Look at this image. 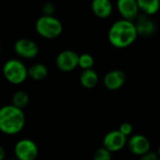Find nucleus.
Returning a JSON list of instances; mask_svg holds the SVG:
<instances>
[{
	"label": "nucleus",
	"instance_id": "f257e3e1",
	"mask_svg": "<svg viewBox=\"0 0 160 160\" xmlns=\"http://www.w3.org/2000/svg\"><path fill=\"white\" fill-rule=\"evenodd\" d=\"M138 33L134 22L126 20H119L115 22L109 28L108 41L110 44L116 48H126L136 41Z\"/></svg>",
	"mask_w": 160,
	"mask_h": 160
},
{
	"label": "nucleus",
	"instance_id": "f03ea898",
	"mask_svg": "<svg viewBox=\"0 0 160 160\" xmlns=\"http://www.w3.org/2000/svg\"><path fill=\"white\" fill-rule=\"evenodd\" d=\"M26 124V116L23 109L12 105H7L0 108V131L6 135L20 133Z\"/></svg>",
	"mask_w": 160,
	"mask_h": 160
},
{
	"label": "nucleus",
	"instance_id": "7ed1b4c3",
	"mask_svg": "<svg viewBox=\"0 0 160 160\" xmlns=\"http://www.w3.org/2000/svg\"><path fill=\"white\" fill-rule=\"evenodd\" d=\"M3 75L8 82L13 85L24 83L28 76V68L19 59L12 58L7 60L3 65Z\"/></svg>",
	"mask_w": 160,
	"mask_h": 160
},
{
	"label": "nucleus",
	"instance_id": "20e7f679",
	"mask_svg": "<svg viewBox=\"0 0 160 160\" xmlns=\"http://www.w3.org/2000/svg\"><path fill=\"white\" fill-rule=\"evenodd\" d=\"M35 28L41 37L48 40L58 38L63 30L61 22L56 17L48 15L41 16L36 22Z\"/></svg>",
	"mask_w": 160,
	"mask_h": 160
},
{
	"label": "nucleus",
	"instance_id": "39448f33",
	"mask_svg": "<svg viewBox=\"0 0 160 160\" xmlns=\"http://www.w3.org/2000/svg\"><path fill=\"white\" fill-rule=\"evenodd\" d=\"M14 153L15 158L18 160H36L39 154V148L33 140L23 138L16 142Z\"/></svg>",
	"mask_w": 160,
	"mask_h": 160
},
{
	"label": "nucleus",
	"instance_id": "423d86ee",
	"mask_svg": "<svg viewBox=\"0 0 160 160\" xmlns=\"http://www.w3.org/2000/svg\"><path fill=\"white\" fill-rule=\"evenodd\" d=\"M78 54L72 50L60 52L56 58V65L61 72H69L78 67Z\"/></svg>",
	"mask_w": 160,
	"mask_h": 160
},
{
	"label": "nucleus",
	"instance_id": "0eeeda50",
	"mask_svg": "<svg viewBox=\"0 0 160 160\" xmlns=\"http://www.w3.org/2000/svg\"><path fill=\"white\" fill-rule=\"evenodd\" d=\"M127 143V138L123 136L119 130H112L108 132L103 139V147L110 152L121 151Z\"/></svg>",
	"mask_w": 160,
	"mask_h": 160
},
{
	"label": "nucleus",
	"instance_id": "6e6552de",
	"mask_svg": "<svg viewBox=\"0 0 160 160\" xmlns=\"http://www.w3.org/2000/svg\"><path fill=\"white\" fill-rule=\"evenodd\" d=\"M13 48L19 57L27 59L34 58L39 54V47L37 43L29 39H19L15 42Z\"/></svg>",
	"mask_w": 160,
	"mask_h": 160
},
{
	"label": "nucleus",
	"instance_id": "1a4fd4ad",
	"mask_svg": "<svg viewBox=\"0 0 160 160\" xmlns=\"http://www.w3.org/2000/svg\"><path fill=\"white\" fill-rule=\"evenodd\" d=\"M127 146L129 151L136 155L141 156L148 152H150L151 149V143L147 137L144 135L137 134L130 137L129 140L127 141Z\"/></svg>",
	"mask_w": 160,
	"mask_h": 160
},
{
	"label": "nucleus",
	"instance_id": "9d476101",
	"mask_svg": "<svg viewBox=\"0 0 160 160\" xmlns=\"http://www.w3.org/2000/svg\"><path fill=\"white\" fill-rule=\"evenodd\" d=\"M126 81V74L122 70H112L104 77V86L109 91L121 89Z\"/></svg>",
	"mask_w": 160,
	"mask_h": 160
},
{
	"label": "nucleus",
	"instance_id": "9b49d317",
	"mask_svg": "<svg viewBox=\"0 0 160 160\" xmlns=\"http://www.w3.org/2000/svg\"><path fill=\"white\" fill-rule=\"evenodd\" d=\"M117 8L123 20L133 22L138 16V7L136 0H118Z\"/></svg>",
	"mask_w": 160,
	"mask_h": 160
},
{
	"label": "nucleus",
	"instance_id": "f8f14e48",
	"mask_svg": "<svg viewBox=\"0 0 160 160\" xmlns=\"http://www.w3.org/2000/svg\"><path fill=\"white\" fill-rule=\"evenodd\" d=\"M136 23H134L138 36L141 37H150L155 32V24L145 14H138L136 18Z\"/></svg>",
	"mask_w": 160,
	"mask_h": 160
},
{
	"label": "nucleus",
	"instance_id": "ddd939ff",
	"mask_svg": "<svg viewBox=\"0 0 160 160\" xmlns=\"http://www.w3.org/2000/svg\"><path fill=\"white\" fill-rule=\"evenodd\" d=\"M92 10L97 17L105 19L112 13V4L110 0H92Z\"/></svg>",
	"mask_w": 160,
	"mask_h": 160
},
{
	"label": "nucleus",
	"instance_id": "4468645a",
	"mask_svg": "<svg viewBox=\"0 0 160 160\" xmlns=\"http://www.w3.org/2000/svg\"><path fill=\"white\" fill-rule=\"evenodd\" d=\"M98 74L93 69L83 70L80 74V84L85 89H93L98 84Z\"/></svg>",
	"mask_w": 160,
	"mask_h": 160
},
{
	"label": "nucleus",
	"instance_id": "2eb2a0df",
	"mask_svg": "<svg viewBox=\"0 0 160 160\" xmlns=\"http://www.w3.org/2000/svg\"><path fill=\"white\" fill-rule=\"evenodd\" d=\"M136 1L138 10L147 16L155 14L160 9L159 0H136Z\"/></svg>",
	"mask_w": 160,
	"mask_h": 160
},
{
	"label": "nucleus",
	"instance_id": "dca6fc26",
	"mask_svg": "<svg viewBox=\"0 0 160 160\" xmlns=\"http://www.w3.org/2000/svg\"><path fill=\"white\" fill-rule=\"evenodd\" d=\"M48 75V69L42 63H35L28 69V76L35 81H42Z\"/></svg>",
	"mask_w": 160,
	"mask_h": 160
},
{
	"label": "nucleus",
	"instance_id": "f3484780",
	"mask_svg": "<svg viewBox=\"0 0 160 160\" xmlns=\"http://www.w3.org/2000/svg\"><path fill=\"white\" fill-rule=\"evenodd\" d=\"M29 103V96L25 91H18L12 96V106L24 109Z\"/></svg>",
	"mask_w": 160,
	"mask_h": 160
},
{
	"label": "nucleus",
	"instance_id": "a211bd4d",
	"mask_svg": "<svg viewBox=\"0 0 160 160\" xmlns=\"http://www.w3.org/2000/svg\"><path fill=\"white\" fill-rule=\"evenodd\" d=\"M94 65V58L90 54H81L78 56V67L83 70L92 69Z\"/></svg>",
	"mask_w": 160,
	"mask_h": 160
},
{
	"label": "nucleus",
	"instance_id": "6ab92c4d",
	"mask_svg": "<svg viewBox=\"0 0 160 160\" xmlns=\"http://www.w3.org/2000/svg\"><path fill=\"white\" fill-rule=\"evenodd\" d=\"M93 160H111V152L106 148L101 147L96 150L93 155Z\"/></svg>",
	"mask_w": 160,
	"mask_h": 160
},
{
	"label": "nucleus",
	"instance_id": "aec40b11",
	"mask_svg": "<svg viewBox=\"0 0 160 160\" xmlns=\"http://www.w3.org/2000/svg\"><path fill=\"white\" fill-rule=\"evenodd\" d=\"M119 131L127 138L133 132V125L130 122H122L119 127Z\"/></svg>",
	"mask_w": 160,
	"mask_h": 160
},
{
	"label": "nucleus",
	"instance_id": "412c9836",
	"mask_svg": "<svg viewBox=\"0 0 160 160\" xmlns=\"http://www.w3.org/2000/svg\"><path fill=\"white\" fill-rule=\"evenodd\" d=\"M55 11V7L51 3H45L42 7V12H44V15L52 16V13Z\"/></svg>",
	"mask_w": 160,
	"mask_h": 160
},
{
	"label": "nucleus",
	"instance_id": "4be33fe9",
	"mask_svg": "<svg viewBox=\"0 0 160 160\" xmlns=\"http://www.w3.org/2000/svg\"><path fill=\"white\" fill-rule=\"evenodd\" d=\"M158 155L153 152H148L147 153L140 156L139 160H157Z\"/></svg>",
	"mask_w": 160,
	"mask_h": 160
},
{
	"label": "nucleus",
	"instance_id": "5701e85b",
	"mask_svg": "<svg viewBox=\"0 0 160 160\" xmlns=\"http://www.w3.org/2000/svg\"><path fill=\"white\" fill-rule=\"evenodd\" d=\"M6 157V152H5V149L0 146V160H4Z\"/></svg>",
	"mask_w": 160,
	"mask_h": 160
},
{
	"label": "nucleus",
	"instance_id": "b1692460",
	"mask_svg": "<svg viewBox=\"0 0 160 160\" xmlns=\"http://www.w3.org/2000/svg\"><path fill=\"white\" fill-rule=\"evenodd\" d=\"M157 155H158V157L160 158V145H159V147H158V152H157Z\"/></svg>",
	"mask_w": 160,
	"mask_h": 160
},
{
	"label": "nucleus",
	"instance_id": "393cba45",
	"mask_svg": "<svg viewBox=\"0 0 160 160\" xmlns=\"http://www.w3.org/2000/svg\"><path fill=\"white\" fill-rule=\"evenodd\" d=\"M11 160H18L17 158H13V159H11Z\"/></svg>",
	"mask_w": 160,
	"mask_h": 160
},
{
	"label": "nucleus",
	"instance_id": "a878e982",
	"mask_svg": "<svg viewBox=\"0 0 160 160\" xmlns=\"http://www.w3.org/2000/svg\"><path fill=\"white\" fill-rule=\"evenodd\" d=\"M0 52H1V46H0Z\"/></svg>",
	"mask_w": 160,
	"mask_h": 160
},
{
	"label": "nucleus",
	"instance_id": "bb28decb",
	"mask_svg": "<svg viewBox=\"0 0 160 160\" xmlns=\"http://www.w3.org/2000/svg\"><path fill=\"white\" fill-rule=\"evenodd\" d=\"M157 160H160V158H159V157H158V158H157Z\"/></svg>",
	"mask_w": 160,
	"mask_h": 160
},
{
	"label": "nucleus",
	"instance_id": "cd10ccee",
	"mask_svg": "<svg viewBox=\"0 0 160 160\" xmlns=\"http://www.w3.org/2000/svg\"><path fill=\"white\" fill-rule=\"evenodd\" d=\"M159 3H160V0H159Z\"/></svg>",
	"mask_w": 160,
	"mask_h": 160
}]
</instances>
